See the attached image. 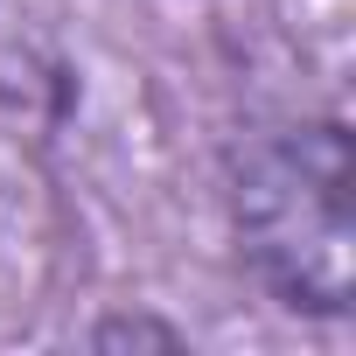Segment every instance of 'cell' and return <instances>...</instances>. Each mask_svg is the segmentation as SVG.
Returning <instances> with one entry per match:
<instances>
[{
  "mask_svg": "<svg viewBox=\"0 0 356 356\" xmlns=\"http://www.w3.org/2000/svg\"><path fill=\"white\" fill-rule=\"evenodd\" d=\"M231 238L252 280L314 321L356 293V161L342 119L252 126L231 147Z\"/></svg>",
  "mask_w": 356,
  "mask_h": 356,
  "instance_id": "1",
  "label": "cell"
},
{
  "mask_svg": "<svg viewBox=\"0 0 356 356\" xmlns=\"http://www.w3.org/2000/svg\"><path fill=\"white\" fill-rule=\"evenodd\" d=\"M91 349H182V328H168V321H154V314H112V321H98L91 328Z\"/></svg>",
  "mask_w": 356,
  "mask_h": 356,
  "instance_id": "2",
  "label": "cell"
}]
</instances>
